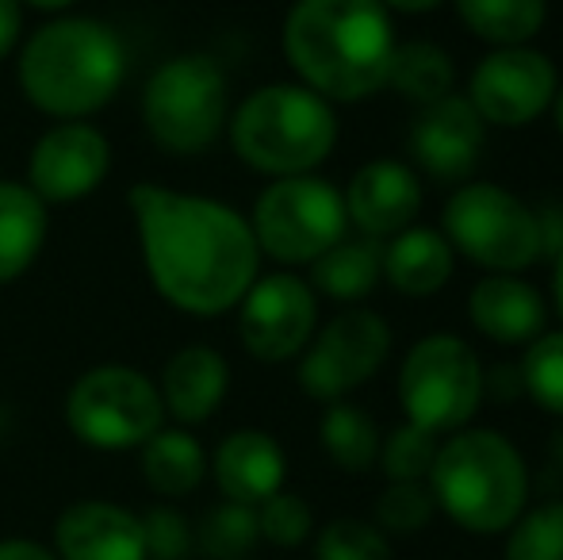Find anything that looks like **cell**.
Returning <instances> with one entry per match:
<instances>
[{"label":"cell","mask_w":563,"mask_h":560,"mask_svg":"<svg viewBox=\"0 0 563 560\" xmlns=\"http://www.w3.org/2000/svg\"><path fill=\"white\" fill-rule=\"evenodd\" d=\"M126 200L139 227L142 270L173 311L219 319L242 304L261 277V250L242 211L154 180H139Z\"/></svg>","instance_id":"obj_1"},{"label":"cell","mask_w":563,"mask_h":560,"mask_svg":"<svg viewBox=\"0 0 563 560\" xmlns=\"http://www.w3.org/2000/svg\"><path fill=\"white\" fill-rule=\"evenodd\" d=\"M280 46L299 85L330 105H361L387 89L399 39L379 0H296Z\"/></svg>","instance_id":"obj_2"},{"label":"cell","mask_w":563,"mask_h":560,"mask_svg":"<svg viewBox=\"0 0 563 560\" xmlns=\"http://www.w3.org/2000/svg\"><path fill=\"white\" fill-rule=\"evenodd\" d=\"M126 66V43L108 20L54 15L23 39L15 85L51 120H89L119 97Z\"/></svg>","instance_id":"obj_3"},{"label":"cell","mask_w":563,"mask_h":560,"mask_svg":"<svg viewBox=\"0 0 563 560\" xmlns=\"http://www.w3.org/2000/svg\"><path fill=\"white\" fill-rule=\"evenodd\" d=\"M438 510L467 534H506L529 507V464L506 433L487 426L441 438L426 476Z\"/></svg>","instance_id":"obj_4"},{"label":"cell","mask_w":563,"mask_h":560,"mask_svg":"<svg viewBox=\"0 0 563 560\" xmlns=\"http://www.w3.org/2000/svg\"><path fill=\"white\" fill-rule=\"evenodd\" d=\"M338 135L334 105L299 81L261 85L227 120V139L238 162L273 180L314 173L334 154Z\"/></svg>","instance_id":"obj_5"},{"label":"cell","mask_w":563,"mask_h":560,"mask_svg":"<svg viewBox=\"0 0 563 560\" xmlns=\"http://www.w3.org/2000/svg\"><path fill=\"white\" fill-rule=\"evenodd\" d=\"M142 128L150 142L173 157L208 154L227 135L230 85L219 58L203 51H185L165 58L146 77L139 100Z\"/></svg>","instance_id":"obj_6"},{"label":"cell","mask_w":563,"mask_h":560,"mask_svg":"<svg viewBox=\"0 0 563 560\" xmlns=\"http://www.w3.org/2000/svg\"><path fill=\"white\" fill-rule=\"evenodd\" d=\"M441 234L452 254H464L487 273H526L541 262L537 211L510 188L464 180L441 208Z\"/></svg>","instance_id":"obj_7"},{"label":"cell","mask_w":563,"mask_h":560,"mask_svg":"<svg viewBox=\"0 0 563 560\" xmlns=\"http://www.w3.org/2000/svg\"><path fill=\"white\" fill-rule=\"evenodd\" d=\"M66 426L81 446L100 453L142 449L165 426V407L157 381L134 365H92L66 392L62 404Z\"/></svg>","instance_id":"obj_8"},{"label":"cell","mask_w":563,"mask_h":560,"mask_svg":"<svg viewBox=\"0 0 563 560\" xmlns=\"http://www.w3.org/2000/svg\"><path fill=\"white\" fill-rule=\"evenodd\" d=\"M245 219L253 227L261 257H273L288 270L314 265L349 234L345 196L319 173L268 180Z\"/></svg>","instance_id":"obj_9"},{"label":"cell","mask_w":563,"mask_h":560,"mask_svg":"<svg viewBox=\"0 0 563 560\" xmlns=\"http://www.w3.org/2000/svg\"><path fill=\"white\" fill-rule=\"evenodd\" d=\"M479 353L460 334H426L399 365V407L410 426L449 438L475 419L483 404Z\"/></svg>","instance_id":"obj_10"},{"label":"cell","mask_w":563,"mask_h":560,"mask_svg":"<svg viewBox=\"0 0 563 560\" xmlns=\"http://www.w3.org/2000/svg\"><path fill=\"white\" fill-rule=\"evenodd\" d=\"M391 342V322L384 315L372 307H345L327 327L314 330L311 345L299 353V388L314 404H338L384 369Z\"/></svg>","instance_id":"obj_11"},{"label":"cell","mask_w":563,"mask_h":560,"mask_svg":"<svg viewBox=\"0 0 563 560\" xmlns=\"http://www.w3.org/2000/svg\"><path fill=\"white\" fill-rule=\"evenodd\" d=\"M560 89L556 62L533 46H498L467 74V105L487 128L521 131L552 108Z\"/></svg>","instance_id":"obj_12"},{"label":"cell","mask_w":563,"mask_h":560,"mask_svg":"<svg viewBox=\"0 0 563 560\" xmlns=\"http://www.w3.org/2000/svg\"><path fill=\"white\" fill-rule=\"evenodd\" d=\"M234 311L242 350L261 365L296 361L319 330V296L296 273L257 277Z\"/></svg>","instance_id":"obj_13"},{"label":"cell","mask_w":563,"mask_h":560,"mask_svg":"<svg viewBox=\"0 0 563 560\" xmlns=\"http://www.w3.org/2000/svg\"><path fill=\"white\" fill-rule=\"evenodd\" d=\"M108 173H112V142L104 131L89 120H66L35 139L23 185L51 208L92 196L108 180Z\"/></svg>","instance_id":"obj_14"},{"label":"cell","mask_w":563,"mask_h":560,"mask_svg":"<svg viewBox=\"0 0 563 560\" xmlns=\"http://www.w3.org/2000/svg\"><path fill=\"white\" fill-rule=\"evenodd\" d=\"M483 146H487V123L467 105L464 92L422 108L410 128V157L426 177L441 185H464L479 165Z\"/></svg>","instance_id":"obj_15"},{"label":"cell","mask_w":563,"mask_h":560,"mask_svg":"<svg viewBox=\"0 0 563 560\" xmlns=\"http://www.w3.org/2000/svg\"><path fill=\"white\" fill-rule=\"evenodd\" d=\"M341 196H345L349 227H356V234L376 242H387L399 231H407V227H415L426 200L418 169L407 162H395V157L364 162L349 177Z\"/></svg>","instance_id":"obj_16"},{"label":"cell","mask_w":563,"mask_h":560,"mask_svg":"<svg viewBox=\"0 0 563 560\" xmlns=\"http://www.w3.org/2000/svg\"><path fill=\"white\" fill-rule=\"evenodd\" d=\"M58 560H146L142 515L112 499H77L54 518Z\"/></svg>","instance_id":"obj_17"},{"label":"cell","mask_w":563,"mask_h":560,"mask_svg":"<svg viewBox=\"0 0 563 560\" xmlns=\"http://www.w3.org/2000/svg\"><path fill=\"white\" fill-rule=\"evenodd\" d=\"M549 299L521 273H487L467 292V322L495 345H529L549 327Z\"/></svg>","instance_id":"obj_18"},{"label":"cell","mask_w":563,"mask_h":560,"mask_svg":"<svg viewBox=\"0 0 563 560\" xmlns=\"http://www.w3.org/2000/svg\"><path fill=\"white\" fill-rule=\"evenodd\" d=\"M208 472L227 503L261 507L268 495L284 492L288 457L284 446L265 430H234L208 457Z\"/></svg>","instance_id":"obj_19"},{"label":"cell","mask_w":563,"mask_h":560,"mask_svg":"<svg viewBox=\"0 0 563 560\" xmlns=\"http://www.w3.org/2000/svg\"><path fill=\"white\" fill-rule=\"evenodd\" d=\"M157 392H162L165 419L185 426V430L200 426L227 404L230 361L216 345H185L165 361Z\"/></svg>","instance_id":"obj_20"},{"label":"cell","mask_w":563,"mask_h":560,"mask_svg":"<svg viewBox=\"0 0 563 560\" xmlns=\"http://www.w3.org/2000/svg\"><path fill=\"white\" fill-rule=\"evenodd\" d=\"M452 273H456V254H452L449 239L438 227H407L384 246V281L391 284L399 296L426 299L449 288Z\"/></svg>","instance_id":"obj_21"},{"label":"cell","mask_w":563,"mask_h":560,"mask_svg":"<svg viewBox=\"0 0 563 560\" xmlns=\"http://www.w3.org/2000/svg\"><path fill=\"white\" fill-rule=\"evenodd\" d=\"M51 234V208L23 180L0 177V284L20 281Z\"/></svg>","instance_id":"obj_22"},{"label":"cell","mask_w":563,"mask_h":560,"mask_svg":"<svg viewBox=\"0 0 563 560\" xmlns=\"http://www.w3.org/2000/svg\"><path fill=\"white\" fill-rule=\"evenodd\" d=\"M142 480L162 499H185L208 480V449L185 426H162L142 446Z\"/></svg>","instance_id":"obj_23"},{"label":"cell","mask_w":563,"mask_h":560,"mask_svg":"<svg viewBox=\"0 0 563 560\" xmlns=\"http://www.w3.org/2000/svg\"><path fill=\"white\" fill-rule=\"evenodd\" d=\"M384 281V246L376 239H341L338 246H330L319 262L311 265V288L314 296H327L334 304H361L376 292V284Z\"/></svg>","instance_id":"obj_24"},{"label":"cell","mask_w":563,"mask_h":560,"mask_svg":"<svg viewBox=\"0 0 563 560\" xmlns=\"http://www.w3.org/2000/svg\"><path fill=\"white\" fill-rule=\"evenodd\" d=\"M387 89L399 92L407 105L430 108L456 92V62L433 39H410L395 46Z\"/></svg>","instance_id":"obj_25"},{"label":"cell","mask_w":563,"mask_h":560,"mask_svg":"<svg viewBox=\"0 0 563 560\" xmlns=\"http://www.w3.org/2000/svg\"><path fill=\"white\" fill-rule=\"evenodd\" d=\"M467 35L498 46H529L549 20V0H452Z\"/></svg>","instance_id":"obj_26"},{"label":"cell","mask_w":563,"mask_h":560,"mask_svg":"<svg viewBox=\"0 0 563 560\" xmlns=\"http://www.w3.org/2000/svg\"><path fill=\"white\" fill-rule=\"evenodd\" d=\"M319 441L341 472L364 476V472L376 469L384 433H379L376 419H372L364 407L349 404V399H338V404H327V411H322Z\"/></svg>","instance_id":"obj_27"},{"label":"cell","mask_w":563,"mask_h":560,"mask_svg":"<svg viewBox=\"0 0 563 560\" xmlns=\"http://www.w3.org/2000/svg\"><path fill=\"white\" fill-rule=\"evenodd\" d=\"M257 507H242V503H219L200 518L196 530V546L208 560H245L257 549Z\"/></svg>","instance_id":"obj_28"},{"label":"cell","mask_w":563,"mask_h":560,"mask_svg":"<svg viewBox=\"0 0 563 560\" xmlns=\"http://www.w3.org/2000/svg\"><path fill=\"white\" fill-rule=\"evenodd\" d=\"M521 392L541 411L563 419V330H544L537 342L526 345L518 361Z\"/></svg>","instance_id":"obj_29"},{"label":"cell","mask_w":563,"mask_h":560,"mask_svg":"<svg viewBox=\"0 0 563 560\" xmlns=\"http://www.w3.org/2000/svg\"><path fill=\"white\" fill-rule=\"evenodd\" d=\"M441 438L422 426H395L384 441H379V469H384L387 484H418L430 476L433 457H438Z\"/></svg>","instance_id":"obj_30"},{"label":"cell","mask_w":563,"mask_h":560,"mask_svg":"<svg viewBox=\"0 0 563 560\" xmlns=\"http://www.w3.org/2000/svg\"><path fill=\"white\" fill-rule=\"evenodd\" d=\"M503 560H563V503L526 507L506 534Z\"/></svg>","instance_id":"obj_31"},{"label":"cell","mask_w":563,"mask_h":560,"mask_svg":"<svg viewBox=\"0 0 563 560\" xmlns=\"http://www.w3.org/2000/svg\"><path fill=\"white\" fill-rule=\"evenodd\" d=\"M314 560H395V549L376 523L334 518L314 534Z\"/></svg>","instance_id":"obj_32"},{"label":"cell","mask_w":563,"mask_h":560,"mask_svg":"<svg viewBox=\"0 0 563 560\" xmlns=\"http://www.w3.org/2000/svg\"><path fill=\"white\" fill-rule=\"evenodd\" d=\"M438 515V503H433V492L426 480L418 484H387L376 499V510H372V523L384 534H395V538H410V534L426 530Z\"/></svg>","instance_id":"obj_33"},{"label":"cell","mask_w":563,"mask_h":560,"mask_svg":"<svg viewBox=\"0 0 563 560\" xmlns=\"http://www.w3.org/2000/svg\"><path fill=\"white\" fill-rule=\"evenodd\" d=\"M257 530L261 541L276 549H299L314 538V510L303 495L276 492L257 507Z\"/></svg>","instance_id":"obj_34"},{"label":"cell","mask_w":563,"mask_h":560,"mask_svg":"<svg viewBox=\"0 0 563 560\" xmlns=\"http://www.w3.org/2000/svg\"><path fill=\"white\" fill-rule=\"evenodd\" d=\"M146 560H185L196 546V530L177 507H150L142 515Z\"/></svg>","instance_id":"obj_35"},{"label":"cell","mask_w":563,"mask_h":560,"mask_svg":"<svg viewBox=\"0 0 563 560\" xmlns=\"http://www.w3.org/2000/svg\"><path fill=\"white\" fill-rule=\"evenodd\" d=\"M537 211V231H541V257L556 262L563 254V200H544Z\"/></svg>","instance_id":"obj_36"},{"label":"cell","mask_w":563,"mask_h":560,"mask_svg":"<svg viewBox=\"0 0 563 560\" xmlns=\"http://www.w3.org/2000/svg\"><path fill=\"white\" fill-rule=\"evenodd\" d=\"M23 35V4L20 0H0V62L12 58Z\"/></svg>","instance_id":"obj_37"},{"label":"cell","mask_w":563,"mask_h":560,"mask_svg":"<svg viewBox=\"0 0 563 560\" xmlns=\"http://www.w3.org/2000/svg\"><path fill=\"white\" fill-rule=\"evenodd\" d=\"M0 560H58V557H54V549H46L43 541L4 538L0 541Z\"/></svg>","instance_id":"obj_38"},{"label":"cell","mask_w":563,"mask_h":560,"mask_svg":"<svg viewBox=\"0 0 563 560\" xmlns=\"http://www.w3.org/2000/svg\"><path fill=\"white\" fill-rule=\"evenodd\" d=\"M387 12H402V15H426L433 8H441L445 0H379Z\"/></svg>","instance_id":"obj_39"},{"label":"cell","mask_w":563,"mask_h":560,"mask_svg":"<svg viewBox=\"0 0 563 560\" xmlns=\"http://www.w3.org/2000/svg\"><path fill=\"white\" fill-rule=\"evenodd\" d=\"M23 8H35V12H46V15H62L77 4V0H20Z\"/></svg>","instance_id":"obj_40"},{"label":"cell","mask_w":563,"mask_h":560,"mask_svg":"<svg viewBox=\"0 0 563 560\" xmlns=\"http://www.w3.org/2000/svg\"><path fill=\"white\" fill-rule=\"evenodd\" d=\"M552 304H556V315L563 319V254L552 262Z\"/></svg>","instance_id":"obj_41"},{"label":"cell","mask_w":563,"mask_h":560,"mask_svg":"<svg viewBox=\"0 0 563 560\" xmlns=\"http://www.w3.org/2000/svg\"><path fill=\"white\" fill-rule=\"evenodd\" d=\"M552 123H556V131L563 135V81H560L556 97H552Z\"/></svg>","instance_id":"obj_42"},{"label":"cell","mask_w":563,"mask_h":560,"mask_svg":"<svg viewBox=\"0 0 563 560\" xmlns=\"http://www.w3.org/2000/svg\"><path fill=\"white\" fill-rule=\"evenodd\" d=\"M552 457H556V464L563 469V430L556 433V438H552Z\"/></svg>","instance_id":"obj_43"}]
</instances>
